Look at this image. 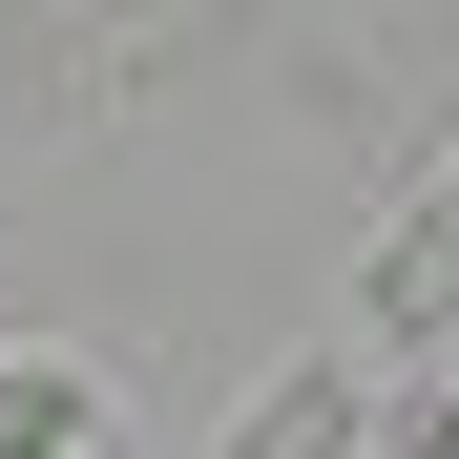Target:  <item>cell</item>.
Here are the masks:
<instances>
[{
	"mask_svg": "<svg viewBox=\"0 0 459 459\" xmlns=\"http://www.w3.org/2000/svg\"><path fill=\"white\" fill-rule=\"evenodd\" d=\"M438 459H459V418H438Z\"/></svg>",
	"mask_w": 459,
	"mask_h": 459,
	"instance_id": "obj_2",
	"label": "cell"
},
{
	"mask_svg": "<svg viewBox=\"0 0 459 459\" xmlns=\"http://www.w3.org/2000/svg\"><path fill=\"white\" fill-rule=\"evenodd\" d=\"M0 459H84V376H42V355H0Z\"/></svg>",
	"mask_w": 459,
	"mask_h": 459,
	"instance_id": "obj_1",
	"label": "cell"
}]
</instances>
